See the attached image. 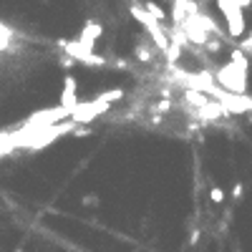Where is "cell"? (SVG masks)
<instances>
[{
    "label": "cell",
    "instance_id": "1",
    "mask_svg": "<svg viewBox=\"0 0 252 252\" xmlns=\"http://www.w3.org/2000/svg\"><path fill=\"white\" fill-rule=\"evenodd\" d=\"M58 46H61L71 58H76V61H83L86 66H103V63H106V58H103V56H96L88 46H83L81 40H61Z\"/></svg>",
    "mask_w": 252,
    "mask_h": 252
},
{
    "label": "cell",
    "instance_id": "2",
    "mask_svg": "<svg viewBox=\"0 0 252 252\" xmlns=\"http://www.w3.org/2000/svg\"><path fill=\"white\" fill-rule=\"evenodd\" d=\"M76 78L73 76H66V81H63V96H61V106L63 109H68L71 114H73V109L78 106V101H76Z\"/></svg>",
    "mask_w": 252,
    "mask_h": 252
},
{
    "label": "cell",
    "instance_id": "3",
    "mask_svg": "<svg viewBox=\"0 0 252 252\" xmlns=\"http://www.w3.org/2000/svg\"><path fill=\"white\" fill-rule=\"evenodd\" d=\"M227 18V31H230V36H234V38H240L245 31H247V25H245V16H242V10H234V13H230V16H225Z\"/></svg>",
    "mask_w": 252,
    "mask_h": 252
},
{
    "label": "cell",
    "instance_id": "4",
    "mask_svg": "<svg viewBox=\"0 0 252 252\" xmlns=\"http://www.w3.org/2000/svg\"><path fill=\"white\" fill-rule=\"evenodd\" d=\"M101 33H103L101 23H86V28L81 31V43H83V46H88V48L94 51V40H96V38H98Z\"/></svg>",
    "mask_w": 252,
    "mask_h": 252
},
{
    "label": "cell",
    "instance_id": "5",
    "mask_svg": "<svg viewBox=\"0 0 252 252\" xmlns=\"http://www.w3.org/2000/svg\"><path fill=\"white\" fill-rule=\"evenodd\" d=\"M144 8H146V13H149V16H152V18H154L156 23H161V20H164V18H167V13H164V10H161V8H159L156 3H152V0H149V3H146Z\"/></svg>",
    "mask_w": 252,
    "mask_h": 252
},
{
    "label": "cell",
    "instance_id": "6",
    "mask_svg": "<svg viewBox=\"0 0 252 252\" xmlns=\"http://www.w3.org/2000/svg\"><path fill=\"white\" fill-rule=\"evenodd\" d=\"M230 58H232V63H234L237 68H245V71H247L250 63H247V56L242 53V48H234V51L230 53Z\"/></svg>",
    "mask_w": 252,
    "mask_h": 252
},
{
    "label": "cell",
    "instance_id": "7",
    "mask_svg": "<svg viewBox=\"0 0 252 252\" xmlns=\"http://www.w3.org/2000/svg\"><path fill=\"white\" fill-rule=\"evenodd\" d=\"M210 199H212L214 204H219V202H225V192H222L219 187H212V189H210Z\"/></svg>",
    "mask_w": 252,
    "mask_h": 252
},
{
    "label": "cell",
    "instance_id": "8",
    "mask_svg": "<svg viewBox=\"0 0 252 252\" xmlns=\"http://www.w3.org/2000/svg\"><path fill=\"white\" fill-rule=\"evenodd\" d=\"M152 56H154V53H152L149 48H146V46L136 51V58H139V61H144V63H149V61H152Z\"/></svg>",
    "mask_w": 252,
    "mask_h": 252
},
{
    "label": "cell",
    "instance_id": "9",
    "mask_svg": "<svg viewBox=\"0 0 252 252\" xmlns=\"http://www.w3.org/2000/svg\"><path fill=\"white\" fill-rule=\"evenodd\" d=\"M169 109H172V103H169V101H159L156 106H154V111H156V114H167Z\"/></svg>",
    "mask_w": 252,
    "mask_h": 252
},
{
    "label": "cell",
    "instance_id": "10",
    "mask_svg": "<svg viewBox=\"0 0 252 252\" xmlns=\"http://www.w3.org/2000/svg\"><path fill=\"white\" fill-rule=\"evenodd\" d=\"M240 48H242V51H252V31L247 33V38L242 40V46H240Z\"/></svg>",
    "mask_w": 252,
    "mask_h": 252
},
{
    "label": "cell",
    "instance_id": "11",
    "mask_svg": "<svg viewBox=\"0 0 252 252\" xmlns=\"http://www.w3.org/2000/svg\"><path fill=\"white\" fill-rule=\"evenodd\" d=\"M204 46H207V48H210L212 53H217V51L222 48V46H219V40H207V43H204Z\"/></svg>",
    "mask_w": 252,
    "mask_h": 252
},
{
    "label": "cell",
    "instance_id": "12",
    "mask_svg": "<svg viewBox=\"0 0 252 252\" xmlns=\"http://www.w3.org/2000/svg\"><path fill=\"white\" fill-rule=\"evenodd\" d=\"M242 192H245V187H242L240 182H237V184H234V189H232V194H234L237 199H240V197H242Z\"/></svg>",
    "mask_w": 252,
    "mask_h": 252
},
{
    "label": "cell",
    "instance_id": "13",
    "mask_svg": "<svg viewBox=\"0 0 252 252\" xmlns=\"http://www.w3.org/2000/svg\"><path fill=\"white\" fill-rule=\"evenodd\" d=\"M73 61H76V58H71V56H66L63 61H61V63H63V68H71V66H73Z\"/></svg>",
    "mask_w": 252,
    "mask_h": 252
},
{
    "label": "cell",
    "instance_id": "14",
    "mask_svg": "<svg viewBox=\"0 0 252 252\" xmlns=\"http://www.w3.org/2000/svg\"><path fill=\"white\" fill-rule=\"evenodd\" d=\"M234 3L240 5V8H250V5H252V0H234Z\"/></svg>",
    "mask_w": 252,
    "mask_h": 252
}]
</instances>
